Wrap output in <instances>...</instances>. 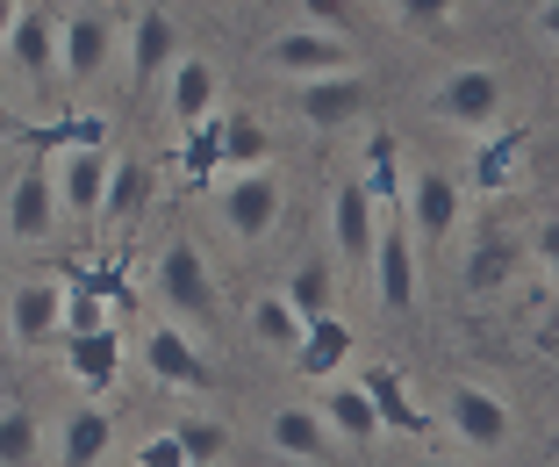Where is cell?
I'll return each instance as SVG.
<instances>
[{"mask_svg":"<svg viewBox=\"0 0 559 467\" xmlns=\"http://www.w3.org/2000/svg\"><path fill=\"white\" fill-rule=\"evenodd\" d=\"M460 209H466V187L444 166H424L409 180V231L416 237H452L460 231Z\"/></svg>","mask_w":559,"mask_h":467,"instance_id":"4fadbf2b","label":"cell"},{"mask_svg":"<svg viewBox=\"0 0 559 467\" xmlns=\"http://www.w3.org/2000/svg\"><path fill=\"white\" fill-rule=\"evenodd\" d=\"M251 338H259V346H273V352H295L301 346V317L287 310V295H280V288L251 302Z\"/></svg>","mask_w":559,"mask_h":467,"instance_id":"4dcf8cb0","label":"cell"},{"mask_svg":"<svg viewBox=\"0 0 559 467\" xmlns=\"http://www.w3.org/2000/svg\"><path fill=\"white\" fill-rule=\"evenodd\" d=\"M130 467H194V460L180 453V439H173V432H158V439H144V446H136Z\"/></svg>","mask_w":559,"mask_h":467,"instance_id":"d590c367","label":"cell"},{"mask_svg":"<svg viewBox=\"0 0 559 467\" xmlns=\"http://www.w3.org/2000/svg\"><path fill=\"white\" fill-rule=\"evenodd\" d=\"M452 8H460V0H395V15H402V22H416V30H430V22H444Z\"/></svg>","mask_w":559,"mask_h":467,"instance_id":"8d00e7d4","label":"cell"},{"mask_svg":"<svg viewBox=\"0 0 559 467\" xmlns=\"http://www.w3.org/2000/svg\"><path fill=\"white\" fill-rule=\"evenodd\" d=\"M516 273H524V252H516V237H488V245L474 252V267H466V288L495 295V288H510Z\"/></svg>","mask_w":559,"mask_h":467,"instance_id":"f1b7e54d","label":"cell"},{"mask_svg":"<svg viewBox=\"0 0 559 467\" xmlns=\"http://www.w3.org/2000/svg\"><path fill=\"white\" fill-rule=\"evenodd\" d=\"M136 346H144V367L158 374L165 388H187V396H209V388H215L209 352H201L194 338L180 331V324H151V331L136 338Z\"/></svg>","mask_w":559,"mask_h":467,"instance_id":"ba28073f","label":"cell"},{"mask_svg":"<svg viewBox=\"0 0 559 467\" xmlns=\"http://www.w3.org/2000/svg\"><path fill=\"white\" fill-rule=\"evenodd\" d=\"M416 467H460V460H438V453H424V460H416Z\"/></svg>","mask_w":559,"mask_h":467,"instance_id":"60d3db41","label":"cell"},{"mask_svg":"<svg viewBox=\"0 0 559 467\" xmlns=\"http://www.w3.org/2000/svg\"><path fill=\"white\" fill-rule=\"evenodd\" d=\"M58 302H66V288H58V273H29V281H15V295H8V346H50L58 338Z\"/></svg>","mask_w":559,"mask_h":467,"instance_id":"8fae6325","label":"cell"},{"mask_svg":"<svg viewBox=\"0 0 559 467\" xmlns=\"http://www.w3.org/2000/svg\"><path fill=\"white\" fill-rule=\"evenodd\" d=\"M58 288H80V295H94V302H130V273L122 267H108V259H58Z\"/></svg>","mask_w":559,"mask_h":467,"instance_id":"4316f807","label":"cell"},{"mask_svg":"<svg viewBox=\"0 0 559 467\" xmlns=\"http://www.w3.org/2000/svg\"><path fill=\"white\" fill-rule=\"evenodd\" d=\"M510 108V80L495 66H460L438 80V116L460 130H495V116Z\"/></svg>","mask_w":559,"mask_h":467,"instance_id":"5b68a950","label":"cell"},{"mask_svg":"<svg viewBox=\"0 0 559 467\" xmlns=\"http://www.w3.org/2000/svg\"><path fill=\"white\" fill-rule=\"evenodd\" d=\"M215 223H223L237 245H259L280 223V173H265V166L230 173V180L215 187Z\"/></svg>","mask_w":559,"mask_h":467,"instance_id":"3957f363","label":"cell"},{"mask_svg":"<svg viewBox=\"0 0 559 467\" xmlns=\"http://www.w3.org/2000/svg\"><path fill=\"white\" fill-rule=\"evenodd\" d=\"M330 288H337V281H330V267H323V259H309V267H295V281L280 288V295H287V310L309 324V317H323V310H330Z\"/></svg>","mask_w":559,"mask_h":467,"instance_id":"d6a6232c","label":"cell"},{"mask_svg":"<svg viewBox=\"0 0 559 467\" xmlns=\"http://www.w3.org/2000/svg\"><path fill=\"white\" fill-rule=\"evenodd\" d=\"M373 195L359 187V173H345V180L330 187V237H337V252H345V267H366V252H373Z\"/></svg>","mask_w":559,"mask_h":467,"instance_id":"5bb4252c","label":"cell"},{"mask_svg":"<svg viewBox=\"0 0 559 467\" xmlns=\"http://www.w3.org/2000/svg\"><path fill=\"white\" fill-rule=\"evenodd\" d=\"M524 159H531V130H495L460 187H474V195H510V187H524Z\"/></svg>","mask_w":559,"mask_h":467,"instance_id":"ac0fdd59","label":"cell"},{"mask_svg":"<svg viewBox=\"0 0 559 467\" xmlns=\"http://www.w3.org/2000/svg\"><path fill=\"white\" fill-rule=\"evenodd\" d=\"M173 166L187 173V187H209L215 173H223V151H215V116H201L194 130H187V144H180V159Z\"/></svg>","mask_w":559,"mask_h":467,"instance_id":"1f68e13d","label":"cell"},{"mask_svg":"<svg viewBox=\"0 0 559 467\" xmlns=\"http://www.w3.org/2000/svg\"><path fill=\"white\" fill-rule=\"evenodd\" d=\"M22 122H15V108H8V101H0V137H15Z\"/></svg>","mask_w":559,"mask_h":467,"instance_id":"ab89813d","label":"cell"},{"mask_svg":"<svg viewBox=\"0 0 559 467\" xmlns=\"http://www.w3.org/2000/svg\"><path fill=\"white\" fill-rule=\"evenodd\" d=\"M151 288H158V302L173 310V317H187V324H209L215 317V273H209V259H201L187 237H173V245L158 252Z\"/></svg>","mask_w":559,"mask_h":467,"instance_id":"7a4b0ae2","label":"cell"},{"mask_svg":"<svg viewBox=\"0 0 559 467\" xmlns=\"http://www.w3.org/2000/svg\"><path fill=\"white\" fill-rule=\"evenodd\" d=\"M122 58H130V80L151 86L173 58H180V36H173V15L165 8H144V15L130 22V36H122Z\"/></svg>","mask_w":559,"mask_h":467,"instance_id":"e0dca14e","label":"cell"},{"mask_svg":"<svg viewBox=\"0 0 559 467\" xmlns=\"http://www.w3.org/2000/svg\"><path fill=\"white\" fill-rule=\"evenodd\" d=\"M108 446H116V418L108 410H72L66 439H58V467H94Z\"/></svg>","mask_w":559,"mask_h":467,"instance_id":"484cf974","label":"cell"},{"mask_svg":"<svg viewBox=\"0 0 559 467\" xmlns=\"http://www.w3.org/2000/svg\"><path fill=\"white\" fill-rule=\"evenodd\" d=\"M287 101H295V116L309 130H337V122H352L366 108V80L359 72H323V80H295Z\"/></svg>","mask_w":559,"mask_h":467,"instance_id":"7c38bea8","label":"cell"},{"mask_svg":"<svg viewBox=\"0 0 559 467\" xmlns=\"http://www.w3.org/2000/svg\"><path fill=\"white\" fill-rule=\"evenodd\" d=\"M165 116L194 130L201 116H215V66L209 58H173L165 66Z\"/></svg>","mask_w":559,"mask_h":467,"instance_id":"d6986e66","label":"cell"},{"mask_svg":"<svg viewBox=\"0 0 559 467\" xmlns=\"http://www.w3.org/2000/svg\"><path fill=\"white\" fill-rule=\"evenodd\" d=\"M352 360V324L337 317V310H323V317L301 324V346H295V367L309 374V382H330V374H345Z\"/></svg>","mask_w":559,"mask_h":467,"instance_id":"ffe728a7","label":"cell"},{"mask_svg":"<svg viewBox=\"0 0 559 467\" xmlns=\"http://www.w3.org/2000/svg\"><path fill=\"white\" fill-rule=\"evenodd\" d=\"M265 439H273V453H287V460H309V467L330 453V432H323V418H316L309 402H287V410H273Z\"/></svg>","mask_w":559,"mask_h":467,"instance_id":"7402d4cb","label":"cell"},{"mask_svg":"<svg viewBox=\"0 0 559 467\" xmlns=\"http://www.w3.org/2000/svg\"><path fill=\"white\" fill-rule=\"evenodd\" d=\"M116 44H122L116 15H108V8H80V15H66V22H58V58H66L58 72H66L72 86L100 80V72L116 66Z\"/></svg>","mask_w":559,"mask_h":467,"instance_id":"8992f818","label":"cell"},{"mask_svg":"<svg viewBox=\"0 0 559 467\" xmlns=\"http://www.w3.org/2000/svg\"><path fill=\"white\" fill-rule=\"evenodd\" d=\"M444 424H452V439L474 453H502L516 439V410L502 388L488 382H452V396H444Z\"/></svg>","mask_w":559,"mask_h":467,"instance_id":"6da1fadb","label":"cell"},{"mask_svg":"<svg viewBox=\"0 0 559 467\" xmlns=\"http://www.w3.org/2000/svg\"><path fill=\"white\" fill-rule=\"evenodd\" d=\"M366 402H373V418H380V432H424V410L409 402V382H402L395 367H366Z\"/></svg>","mask_w":559,"mask_h":467,"instance_id":"603a6c76","label":"cell"},{"mask_svg":"<svg viewBox=\"0 0 559 467\" xmlns=\"http://www.w3.org/2000/svg\"><path fill=\"white\" fill-rule=\"evenodd\" d=\"M215 151H223L230 173L273 166V130H265L259 116H245V108H230V116H215Z\"/></svg>","mask_w":559,"mask_h":467,"instance_id":"44dd1931","label":"cell"},{"mask_svg":"<svg viewBox=\"0 0 559 467\" xmlns=\"http://www.w3.org/2000/svg\"><path fill=\"white\" fill-rule=\"evenodd\" d=\"M50 231H58V187H50V151H36L15 173V187H8V237L44 245Z\"/></svg>","mask_w":559,"mask_h":467,"instance_id":"9c48e42d","label":"cell"},{"mask_svg":"<svg viewBox=\"0 0 559 467\" xmlns=\"http://www.w3.org/2000/svg\"><path fill=\"white\" fill-rule=\"evenodd\" d=\"M352 36H337V30H280L273 44H265V66L280 72V80H323V72H352Z\"/></svg>","mask_w":559,"mask_h":467,"instance_id":"277c9868","label":"cell"},{"mask_svg":"<svg viewBox=\"0 0 559 467\" xmlns=\"http://www.w3.org/2000/svg\"><path fill=\"white\" fill-rule=\"evenodd\" d=\"M366 267H373L380 310H409V302H416V231L402 223V209L373 223V252H366Z\"/></svg>","mask_w":559,"mask_h":467,"instance_id":"52a82bcc","label":"cell"},{"mask_svg":"<svg viewBox=\"0 0 559 467\" xmlns=\"http://www.w3.org/2000/svg\"><path fill=\"white\" fill-rule=\"evenodd\" d=\"M8 352H15V346H8V324H0V367H8Z\"/></svg>","mask_w":559,"mask_h":467,"instance_id":"b9f144b4","label":"cell"},{"mask_svg":"<svg viewBox=\"0 0 559 467\" xmlns=\"http://www.w3.org/2000/svg\"><path fill=\"white\" fill-rule=\"evenodd\" d=\"M173 439H180V453L194 467H215V460H223V446H230V432L209 424V418H180V424H173Z\"/></svg>","mask_w":559,"mask_h":467,"instance_id":"836d02e7","label":"cell"},{"mask_svg":"<svg viewBox=\"0 0 559 467\" xmlns=\"http://www.w3.org/2000/svg\"><path fill=\"white\" fill-rule=\"evenodd\" d=\"M316 418H323V432L330 439H352V446H366V439H380V418H373V402H366V388H330L323 396V410H316Z\"/></svg>","mask_w":559,"mask_h":467,"instance_id":"cb8c5ba5","label":"cell"},{"mask_svg":"<svg viewBox=\"0 0 559 467\" xmlns=\"http://www.w3.org/2000/svg\"><path fill=\"white\" fill-rule=\"evenodd\" d=\"M108 144H66L58 151V166H50V187H58V209L66 217H80V223H94V209H100V187H108Z\"/></svg>","mask_w":559,"mask_h":467,"instance_id":"30bf717a","label":"cell"},{"mask_svg":"<svg viewBox=\"0 0 559 467\" xmlns=\"http://www.w3.org/2000/svg\"><path fill=\"white\" fill-rule=\"evenodd\" d=\"M15 15H22V0H0V36L15 30Z\"/></svg>","mask_w":559,"mask_h":467,"instance_id":"f35d334b","label":"cell"},{"mask_svg":"<svg viewBox=\"0 0 559 467\" xmlns=\"http://www.w3.org/2000/svg\"><path fill=\"white\" fill-rule=\"evenodd\" d=\"M0 44H8V58H15V66L29 72L36 86H50V80H58V22H50L44 8H36V0H22L15 30L0 36Z\"/></svg>","mask_w":559,"mask_h":467,"instance_id":"9a60e30c","label":"cell"},{"mask_svg":"<svg viewBox=\"0 0 559 467\" xmlns=\"http://www.w3.org/2000/svg\"><path fill=\"white\" fill-rule=\"evenodd\" d=\"M66 367L80 374L94 396H108V388L122 382V331H116V324H94V331H66Z\"/></svg>","mask_w":559,"mask_h":467,"instance_id":"2e32d148","label":"cell"},{"mask_svg":"<svg viewBox=\"0 0 559 467\" xmlns=\"http://www.w3.org/2000/svg\"><path fill=\"white\" fill-rule=\"evenodd\" d=\"M94 324H108V302L66 288V302H58V338H66V331H94Z\"/></svg>","mask_w":559,"mask_h":467,"instance_id":"e575fe53","label":"cell"},{"mask_svg":"<svg viewBox=\"0 0 559 467\" xmlns=\"http://www.w3.org/2000/svg\"><path fill=\"white\" fill-rule=\"evenodd\" d=\"M359 187L373 195V209H380V217H395V209H402V166H395V137H373V151H366V173H359Z\"/></svg>","mask_w":559,"mask_h":467,"instance_id":"83f0119b","label":"cell"},{"mask_svg":"<svg viewBox=\"0 0 559 467\" xmlns=\"http://www.w3.org/2000/svg\"><path fill=\"white\" fill-rule=\"evenodd\" d=\"M44 460V424H36V410H0V467H36Z\"/></svg>","mask_w":559,"mask_h":467,"instance_id":"f546056e","label":"cell"},{"mask_svg":"<svg viewBox=\"0 0 559 467\" xmlns=\"http://www.w3.org/2000/svg\"><path fill=\"white\" fill-rule=\"evenodd\" d=\"M337 22H345L337 0H309V30H337ZM337 36H345V30H337Z\"/></svg>","mask_w":559,"mask_h":467,"instance_id":"74e56055","label":"cell"},{"mask_svg":"<svg viewBox=\"0 0 559 467\" xmlns=\"http://www.w3.org/2000/svg\"><path fill=\"white\" fill-rule=\"evenodd\" d=\"M144 201H151V166H136V159H116V166H108V187H100L94 223H130Z\"/></svg>","mask_w":559,"mask_h":467,"instance_id":"d4e9b609","label":"cell"}]
</instances>
